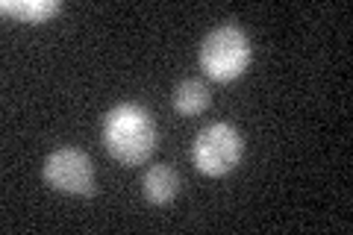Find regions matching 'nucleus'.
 Masks as SVG:
<instances>
[{
    "label": "nucleus",
    "mask_w": 353,
    "mask_h": 235,
    "mask_svg": "<svg viewBox=\"0 0 353 235\" xmlns=\"http://www.w3.org/2000/svg\"><path fill=\"white\" fill-rule=\"evenodd\" d=\"M103 144L121 165H145L159 147V130L153 115L139 103H118L103 118Z\"/></svg>",
    "instance_id": "obj_1"
},
{
    "label": "nucleus",
    "mask_w": 353,
    "mask_h": 235,
    "mask_svg": "<svg viewBox=\"0 0 353 235\" xmlns=\"http://www.w3.org/2000/svg\"><path fill=\"white\" fill-rule=\"evenodd\" d=\"M250 59H253V48L248 32L239 24H233V21L209 30L206 39L201 41V53H197L201 71L215 83L239 80L250 68Z\"/></svg>",
    "instance_id": "obj_2"
},
{
    "label": "nucleus",
    "mask_w": 353,
    "mask_h": 235,
    "mask_svg": "<svg viewBox=\"0 0 353 235\" xmlns=\"http://www.w3.org/2000/svg\"><path fill=\"white\" fill-rule=\"evenodd\" d=\"M241 153H245L241 132L224 121L203 127L192 144V162L203 176H227L230 171H236Z\"/></svg>",
    "instance_id": "obj_3"
},
{
    "label": "nucleus",
    "mask_w": 353,
    "mask_h": 235,
    "mask_svg": "<svg viewBox=\"0 0 353 235\" xmlns=\"http://www.w3.org/2000/svg\"><path fill=\"white\" fill-rule=\"evenodd\" d=\"M41 176L59 194H71V197L94 194V165L88 159V153L80 147L53 150L41 165Z\"/></svg>",
    "instance_id": "obj_4"
},
{
    "label": "nucleus",
    "mask_w": 353,
    "mask_h": 235,
    "mask_svg": "<svg viewBox=\"0 0 353 235\" xmlns=\"http://www.w3.org/2000/svg\"><path fill=\"white\" fill-rule=\"evenodd\" d=\"M141 192L150 206H168L180 194V174L171 165H150L141 176Z\"/></svg>",
    "instance_id": "obj_5"
},
{
    "label": "nucleus",
    "mask_w": 353,
    "mask_h": 235,
    "mask_svg": "<svg viewBox=\"0 0 353 235\" xmlns=\"http://www.w3.org/2000/svg\"><path fill=\"white\" fill-rule=\"evenodd\" d=\"M0 12L24 24H44L48 18L62 12V3L59 0H3Z\"/></svg>",
    "instance_id": "obj_6"
},
{
    "label": "nucleus",
    "mask_w": 353,
    "mask_h": 235,
    "mask_svg": "<svg viewBox=\"0 0 353 235\" xmlns=\"http://www.w3.org/2000/svg\"><path fill=\"white\" fill-rule=\"evenodd\" d=\"M209 103H212V94H209V85L201 80H183L174 88V109L185 118L201 115L209 109Z\"/></svg>",
    "instance_id": "obj_7"
}]
</instances>
